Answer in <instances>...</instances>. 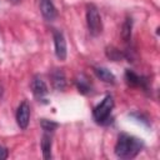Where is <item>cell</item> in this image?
Listing matches in <instances>:
<instances>
[{
	"label": "cell",
	"mask_w": 160,
	"mask_h": 160,
	"mask_svg": "<svg viewBox=\"0 0 160 160\" xmlns=\"http://www.w3.org/2000/svg\"><path fill=\"white\" fill-rule=\"evenodd\" d=\"M50 78H51V84L56 91H62L66 88V76L62 69H59V68L52 69Z\"/></svg>",
	"instance_id": "9"
},
{
	"label": "cell",
	"mask_w": 160,
	"mask_h": 160,
	"mask_svg": "<svg viewBox=\"0 0 160 160\" xmlns=\"http://www.w3.org/2000/svg\"><path fill=\"white\" fill-rule=\"evenodd\" d=\"M75 84H76L78 91L80 94H82V95H86V94H89L91 91V84H90L89 79L86 76H84V75L78 76L76 80H75Z\"/></svg>",
	"instance_id": "12"
},
{
	"label": "cell",
	"mask_w": 160,
	"mask_h": 160,
	"mask_svg": "<svg viewBox=\"0 0 160 160\" xmlns=\"http://www.w3.org/2000/svg\"><path fill=\"white\" fill-rule=\"evenodd\" d=\"M40 126L41 129L44 130V132H50L52 134L58 128H59V124L52 121V120H48V119H41L40 120Z\"/></svg>",
	"instance_id": "15"
},
{
	"label": "cell",
	"mask_w": 160,
	"mask_h": 160,
	"mask_svg": "<svg viewBox=\"0 0 160 160\" xmlns=\"http://www.w3.org/2000/svg\"><path fill=\"white\" fill-rule=\"evenodd\" d=\"M125 80L128 82V85L134 86V88H141L144 90L148 89V79L145 76L138 75L136 72H134L132 70L128 69L125 70Z\"/></svg>",
	"instance_id": "7"
},
{
	"label": "cell",
	"mask_w": 160,
	"mask_h": 160,
	"mask_svg": "<svg viewBox=\"0 0 160 160\" xmlns=\"http://www.w3.org/2000/svg\"><path fill=\"white\" fill-rule=\"evenodd\" d=\"M105 54H106V56H108L110 60H112V61H119V60H121V59L125 58V52H122L121 50H119V49H116V48H114V46L106 48Z\"/></svg>",
	"instance_id": "14"
},
{
	"label": "cell",
	"mask_w": 160,
	"mask_h": 160,
	"mask_svg": "<svg viewBox=\"0 0 160 160\" xmlns=\"http://www.w3.org/2000/svg\"><path fill=\"white\" fill-rule=\"evenodd\" d=\"M29 120H30V105H29V102L26 100H24L18 106V110H16V122H18L20 129L25 130L28 128V125H29Z\"/></svg>",
	"instance_id": "5"
},
{
	"label": "cell",
	"mask_w": 160,
	"mask_h": 160,
	"mask_svg": "<svg viewBox=\"0 0 160 160\" xmlns=\"http://www.w3.org/2000/svg\"><path fill=\"white\" fill-rule=\"evenodd\" d=\"M2 94H4V89H2V85L0 84V100H1V98H2Z\"/></svg>",
	"instance_id": "17"
},
{
	"label": "cell",
	"mask_w": 160,
	"mask_h": 160,
	"mask_svg": "<svg viewBox=\"0 0 160 160\" xmlns=\"http://www.w3.org/2000/svg\"><path fill=\"white\" fill-rule=\"evenodd\" d=\"M8 155H9V152H8V149L0 145V160H5V159L8 158Z\"/></svg>",
	"instance_id": "16"
},
{
	"label": "cell",
	"mask_w": 160,
	"mask_h": 160,
	"mask_svg": "<svg viewBox=\"0 0 160 160\" xmlns=\"http://www.w3.org/2000/svg\"><path fill=\"white\" fill-rule=\"evenodd\" d=\"M52 39H54V46H55V55L60 61H65L68 50H66V40L62 34V31L54 29L52 31Z\"/></svg>",
	"instance_id": "4"
},
{
	"label": "cell",
	"mask_w": 160,
	"mask_h": 160,
	"mask_svg": "<svg viewBox=\"0 0 160 160\" xmlns=\"http://www.w3.org/2000/svg\"><path fill=\"white\" fill-rule=\"evenodd\" d=\"M10 2H12V4H18V2H20V0H9Z\"/></svg>",
	"instance_id": "18"
},
{
	"label": "cell",
	"mask_w": 160,
	"mask_h": 160,
	"mask_svg": "<svg viewBox=\"0 0 160 160\" xmlns=\"http://www.w3.org/2000/svg\"><path fill=\"white\" fill-rule=\"evenodd\" d=\"M40 11L46 21H54L58 16V10L52 0H40Z\"/></svg>",
	"instance_id": "8"
},
{
	"label": "cell",
	"mask_w": 160,
	"mask_h": 160,
	"mask_svg": "<svg viewBox=\"0 0 160 160\" xmlns=\"http://www.w3.org/2000/svg\"><path fill=\"white\" fill-rule=\"evenodd\" d=\"M86 24H88L89 32L92 36H98L101 34L102 21H101L100 12L94 4H89L86 6Z\"/></svg>",
	"instance_id": "3"
},
{
	"label": "cell",
	"mask_w": 160,
	"mask_h": 160,
	"mask_svg": "<svg viewBox=\"0 0 160 160\" xmlns=\"http://www.w3.org/2000/svg\"><path fill=\"white\" fill-rule=\"evenodd\" d=\"M144 148V141L129 134H120L115 144V155L120 159H132Z\"/></svg>",
	"instance_id": "1"
},
{
	"label": "cell",
	"mask_w": 160,
	"mask_h": 160,
	"mask_svg": "<svg viewBox=\"0 0 160 160\" xmlns=\"http://www.w3.org/2000/svg\"><path fill=\"white\" fill-rule=\"evenodd\" d=\"M131 31H132V19L130 16H126L122 28H121V38L125 42L130 41L131 39Z\"/></svg>",
	"instance_id": "13"
},
{
	"label": "cell",
	"mask_w": 160,
	"mask_h": 160,
	"mask_svg": "<svg viewBox=\"0 0 160 160\" xmlns=\"http://www.w3.org/2000/svg\"><path fill=\"white\" fill-rule=\"evenodd\" d=\"M31 90H32V94L34 96L40 101V100H44V98L48 95L49 90H48V86L45 84V81L42 80L41 76L39 75H35L31 80Z\"/></svg>",
	"instance_id": "6"
},
{
	"label": "cell",
	"mask_w": 160,
	"mask_h": 160,
	"mask_svg": "<svg viewBox=\"0 0 160 160\" xmlns=\"http://www.w3.org/2000/svg\"><path fill=\"white\" fill-rule=\"evenodd\" d=\"M51 146H52V140H51V134L50 132H44L41 138V150H42V158L45 160L51 159Z\"/></svg>",
	"instance_id": "11"
},
{
	"label": "cell",
	"mask_w": 160,
	"mask_h": 160,
	"mask_svg": "<svg viewBox=\"0 0 160 160\" xmlns=\"http://www.w3.org/2000/svg\"><path fill=\"white\" fill-rule=\"evenodd\" d=\"M114 108V99L111 95H106L100 104H98L92 110V118L98 124H108L111 111Z\"/></svg>",
	"instance_id": "2"
},
{
	"label": "cell",
	"mask_w": 160,
	"mask_h": 160,
	"mask_svg": "<svg viewBox=\"0 0 160 160\" xmlns=\"http://www.w3.org/2000/svg\"><path fill=\"white\" fill-rule=\"evenodd\" d=\"M94 72H95V75H96L101 81H104V82H106V84H115L116 78H115V75H114L109 69H106V68H104V66H95V68H94Z\"/></svg>",
	"instance_id": "10"
}]
</instances>
